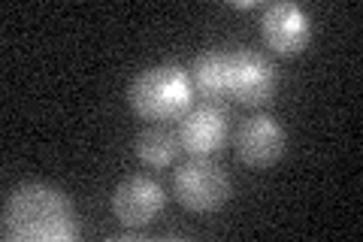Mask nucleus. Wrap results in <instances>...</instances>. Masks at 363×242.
Masks as SVG:
<instances>
[{"mask_svg":"<svg viewBox=\"0 0 363 242\" xmlns=\"http://www.w3.org/2000/svg\"><path fill=\"white\" fill-rule=\"evenodd\" d=\"M260 33L269 49H276L279 55H297L312 40V21L303 6L279 0V4H269L260 16Z\"/></svg>","mask_w":363,"mask_h":242,"instance_id":"0eeeda50","label":"nucleus"},{"mask_svg":"<svg viewBox=\"0 0 363 242\" xmlns=\"http://www.w3.org/2000/svg\"><path fill=\"white\" fill-rule=\"evenodd\" d=\"M164 188L152 176H128L112 191V215L124 227H143L164 212Z\"/></svg>","mask_w":363,"mask_h":242,"instance_id":"423d86ee","label":"nucleus"},{"mask_svg":"<svg viewBox=\"0 0 363 242\" xmlns=\"http://www.w3.org/2000/svg\"><path fill=\"white\" fill-rule=\"evenodd\" d=\"M227 67H230V52L224 49H206L197 55L191 82L200 94L206 97H224L227 94Z\"/></svg>","mask_w":363,"mask_h":242,"instance_id":"9d476101","label":"nucleus"},{"mask_svg":"<svg viewBox=\"0 0 363 242\" xmlns=\"http://www.w3.org/2000/svg\"><path fill=\"white\" fill-rule=\"evenodd\" d=\"M179 140H182V148L194 158H209L212 152H218L227 140L224 109L215 106V103H200V106L188 109L179 124Z\"/></svg>","mask_w":363,"mask_h":242,"instance_id":"6e6552de","label":"nucleus"},{"mask_svg":"<svg viewBox=\"0 0 363 242\" xmlns=\"http://www.w3.org/2000/svg\"><path fill=\"white\" fill-rule=\"evenodd\" d=\"M285 145H288L285 128L272 115H264V112L248 115L233 133V148L240 155V160H245L248 167H257V170L276 164L285 155Z\"/></svg>","mask_w":363,"mask_h":242,"instance_id":"39448f33","label":"nucleus"},{"mask_svg":"<svg viewBox=\"0 0 363 242\" xmlns=\"http://www.w3.org/2000/svg\"><path fill=\"white\" fill-rule=\"evenodd\" d=\"M182 152L179 131H169L167 124H152L136 136V155L149 167H169Z\"/></svg>","mask_w":363,"mask_h":242,"instance_id":"1a4fd4ad","label":"nucleus"},{"mask_svg":"<svg viewBox=\"0 0 363 242\" xmlns=\"http://www.w3.org/2000/svg\"><path fill=\"white\" fill-rule=\"evenodd\" d=\"M173 188L179 203L191 212H218L233 194L230 176L212 158H191L182 164L173 176Z\"/></svg>","mask_w":363,"mask_h":242,"instance_id":"7ed1b4c3","label":"nucleus"},{"mask_svg":"<svg viewBox=\"0 0 363 242\" xmlns=\"http://www.w3.org/2000/svg\"><path fill=\"white\" fill-rule=\"evenodd\" d=\"M194 82L179 64H155L128 85V103L140 119L149 121H169L191 109Z\"/></svg>","mask_w":363,"mask_h":242,"instance_id":"f03ea898","label":"nucleus"},{"mask_svg":"<svg viewBox=\"0 0 363 242\" xmlns=\"http://www.w3.org/2000/svg\"><path fill=\"white\" fill-rule=\"evenodd\" d=\"M230 6H236V9H255V6H257V0H233Z\"/></svg>","mask_w":363,"mask_h":242,"instance_id":"9b49d317","label":"nucleus"},{"mask_svg":"<svg viewBox=\"0 0 363 242\" xmlns=\"http://www.w3.org/2000/svg\"><path fill=\"white\" fill-rule=\"evenodd\" d=\"M276 91L272 64L255 49H233L227 67V94H233L245 106H264Z\"/></svg>","mask_w":363,"mask_h":242,"instance_id":"20e7f679","label":"nucleus"},{"mask_svg":"<svg viewBox=\"0 0 363 242\" xmlns=\"http://www.w3.org/2000/svg\"><path fill=\"white\" fill-rule=\"evenodd\" d=\"M0 230L6 242H70L79 236L70 197L45 182H25L6 194Z\"/></svg>","mask_w":363,"mask_h":242,"instance_id":"f257e3e1","label":"nucleus"}]
</instances>
